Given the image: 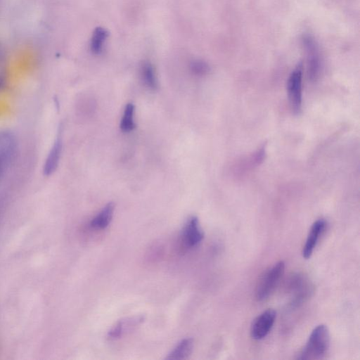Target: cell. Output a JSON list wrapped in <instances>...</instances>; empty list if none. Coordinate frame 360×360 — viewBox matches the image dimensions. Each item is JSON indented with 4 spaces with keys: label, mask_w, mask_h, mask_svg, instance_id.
Masks as SVG:
<instances>
[{
    "label": "cell",
    "mask_w": 360,
    "mask_h": 360,
    "mask_svg": "<svg viewBox=\"0 0 360 360\" xmlns=\"http://www.w3.org/2000/svg\"><path fill=\"white\" fill-rule=\"evenodd\" d=\"M330 333L326 326L320 324L311 331L306 345L297 354L300 360L321 359L327 354L330 347Z\"/></svg>",
    "instance_id": "6da1fadb"
},
{
    "label": "cell",
    "mask_w": 360,
    "mask_h": 360,
    "mask_svg": "<svg viewBox=\"0 0 360 360\" xmlns=\"http://www.w3.org/2000/svg\"><path fill=\"white\" fill-rule=\"evenodd\" d=\"M285 288L290 295L289 305L291 308L302 305L314 292L313 284L307 276L301 273L291 275L286 282Z\"/></svg>",
    "instance_id": "7a4b0ae2"
},
{
    "label": "cell",
    "mask_w": 360,
    "mask_h": 360,
    "mask_svg": "<svg viewBox=\"0 0 360 360\" xmlns=\"http://www.w3.org/2000/svg\"><path fill=\"white\" fill-rule=\"evenodd\" d=\"M284 269V262L279 261L264 272L255 290V297L258 301H264L271 295L283 275Z\"/></svg>",
    "instance_id": "3957f363"
},
{
    "label": "cell",
    "mask_w": 360,
    "mask_h": 360,
    "mask_svg": "<svg viewBox=\"0 0 360 360\" xmlns=\"http://www.w3.org/2000/svg\"><path fill=\"white\" fill-rule=\"evenodd\" d=\"M18 148L15 134L9 129H0V180L13 165Z\"/></svg>",
    "instance_id": "277c9868"
},
{
    "label": "cell",
    "mask_w": 360,
    "mask_h": 360,
    "mask_svg": "<svg viewBox=\"0 0 360 360\" xmlns=\"http://www.w3.org/2000/svg\"><path fill=\"white\" fill-rule=\"evenodd\" d=\"M302 63H299L288 79V94L292 110L297 113L301 110L302 93Z\"/></svg>",
    "instance_id": "5b68a950"
},
{
    "label": "cell",
    "mask_w": 360,
    "mask_h": 360,
    "mask_svg": "<svg viewBox=\"0 0 360 360\" xmlns=\"http://www.w3.org/2000/svg\"><path fill=\"white\" fill-rule=\"evenodd\" d=\"M63 146V131L59 128L42 165V172L44 176H49L57 169L61 158Z\"/></svg>",
    "instance_id": "8992f818"
},
{
    "label": "cell",
    "mask_w": 360,
    "mask_h": 360,
    "mask_svg": "<svg viewBox=\"0 0 360 360\" xmlns=\"http://www.w3.org/2000/svg\"><path fill=\"white\" fill-rule=\"evenodd\" d=\"M276 317L273 309H268L258 315L250 326V335L254 340L265 338L271 330Z\"/></svg>",
    "instance_id": "52a82bcc"
},
{
    "label": "cell",
    "mask_w": 360,
    "mask_h": 360,
    "mask_svg": "<svg viewBox=\"0 0 360 360\" xmlns=\"http://www.w3.org/2000/svg\"><path fill=\"white\" fill-rule=\"evenodd\" d=\"M181 238L187 248H194L201 243L204 232L197 217L192 216L187 220L182 229Z\"/></svg>",
    "instance_id": "ba28073f"
},
{
    "label": "cell",
    "mask_w": 360,
    "mask_h": 360,
    "mask_svg": "<svg viewBox=\"0 0 360 360\" xmlns=\"http://www.w3.org/2000/svg\"><path fill=\"white\" fill-rule=\"evenodd\" d=\"M326 226V222L323 219H317L311 225L302 249V256L304 259H309L312 255Z\"/></svg>",
    "instance_id": "9c48e42d"
},
{
    "label": "cell",
    "mask_w": 360,
    "mask_h": 360,
    "mask_svg": "<svg viewBox=\"0 0 360 360\" xmlns=\"http://www.w3.org/2000/svg\"><path fill=\"white\" fill-rule=\"evenodd\" d=\"M304 44L307 52L309 77L311 80H314L317 78L321 68L317 46L310 37H304Z\"/></svg>",
    "instance_id": "30bf717a"
},
{
    "label": "cell",
    "mask_w": 360,
    "mask_h": 360,
    "mask_svg": "<svg viewBox=\"0 0 360 360\" xmlns=\"http://www.w3.org/2000/svg\"><path fill=\"white\" fill-rule=\"evenodd\" d=\"M144 320L143 316H134L117 321L108 332L110 340H116L121 338L127 331L139 325Z\"/></svg>",
    "instance_id": "8fae6325"
},
{
    "label": "cell",
    "mask_w": 360,
    "mask_h": 360,
    "mask_svg": "<svg viewBox=\"0 0 360 360\" xmlns=\"http://www.w3.org/2000/svg\"><path fill=\"white\" fill-rule=\"evenodd\" d=\"M193 340L190 338L181 340L165 357L167 360H184L188 359L193 349Z\"/></svg>",
    "instance_id": "7c38bea8"
},
{
    "label": "cell",
    "mask_w": 360,
    "mask_h": 360,
    "mask_svg": "<svg viewBox=\"0 0 360 360\" xmlns=\"http://www.w3.org/2000/svg\"><path fill=\"white\" fill-rule=\"evenodd\" d=\"M115 209L113 202H108L90 222V226L94 229H104L110 223Z\"/></svg>",
    "instance_id": "4fadbf2b"
},
{
    "label": "cell",
    "mask_w": 360,
    "mask_h": 360,
    "mask_svg": "<svg viewBox=\"0 0 360 360\" xmlns=\"http://www.w3.org/2000/svg\"><path fill=\"white\" fill-rule=\"evenodd\" d=\"M141 76L144 84L150 89L158 86L157 79L153 65L150 63H144L141 68Z\"/></svg>",
    "instance_id": "5bb4252c"
},
{
    "label": "cell",
    "mask_w": 360,
    "mask_h": 360,
    "mask_svg": "<svg viewBox=\"0 0 360 360\" xmlns=\"http://www.w3.org/2000/svg\"><path fill=\"white\" fill-rule=\"evenodd\" d=\"M107 37L108 32L105 29L98 27L94 30L90 44L91 50L94 53L99 54L102 52Z\"/></svg>",
    "instance_id": "9a60e30c"
},
{
    "label": "cell",
    "mask_w": 360,
    "mask_h": 360,
    "mask_svg": "<svg viewBox=\"0 0 360 360\" xmlns=\"http://www.w3.org/2000/svg\"><path fill=\"white\" fill-rule=\"evenodd\" d=\"M134 114V105L132 103H127L120 122V129L123 131L129 132L135 128Z\"/></svg>",
    "instance_id": "2e32d148"
},
{
    "label": "cell",
    "mask_w": 360,
    "mask_h": 360,
    "mask_svg": "<svg viewBox=\"0 0 360 360\" xmlns=\"http://www.w3.org/2000/svg\"><path fill=\"white\" fill-rule=\"evenodd\" d=\"M191 68L193 72L198 75H205L209 70L208 65L205 62L200 60L193 62Z\"/></svg>",
    "instance_id": "e0dca14e"
},
{
    "label": "cell",
    "mask_w": 360,
    "mask_h": 360,
    "mask_svg": "<svg viewBox=\"0 0 360 360\" xmlns=\"http://www.w3.org/2000/svg\"><path fill=\"white\" fill-rule=\"evenodd\" d=\"M6 78V65L4 53L0 47V89L4 86Z\"/></svg>",
    "instance_id": "ac0fdd59"
}]
</instances>
